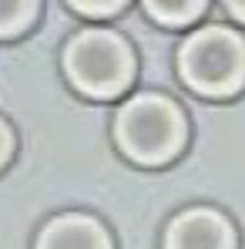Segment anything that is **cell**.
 I'll use <instances>...</instances> for the list:
<instances>
[{"label": "cell", "instance_id": "obj_2", "mask_svg": "<svg viewBox=\"0 0 245 249\" xmlns=\"http://www.w3.org/2000/svg\"><path fill=\"white\" fill-rule=\"evenodd\" d=\"M181 74L202 94H232L245 84V41L235 31L208 27L181 47Z\"/></svg>", "mask_w": 245, "mask_h": 249}, {"label": "cell", "instance_id": "obj_9", "mask_svg": "<svg viewBox=\"0 0 245 249\" xmlns=\"http://www.w3.org/2000/svg\"><path fill=\"white\" fill-rule=\"evenodd\" d=\"M7 155H10V131H7V124L0 122V165L7 162Z\"/></svg>", "mask_w": 245, "mask_h": 249}, {"label": "cell", "instance_id": "obj_3", "mask_svg": "<svg viewBox=\"0 0 245 249\" xmlns=\"http://www.w3.org/2000/svg\"><path fill=\"white\" fill-rule=\"evenodd\" d=\"M64 68H67L71 81L78 84L84 94L111 98L131 81L134 61H131L128 44L118 34H111V31H84V34H78L71 41L67 54H64Z\"/></svg>", "mask_w": 245, "mask_h": 249}, {"label": "cell", "instance_id": "obj_10", "mask_svg": "<svg viewBox=\"0 0 245 249\" xmlns=\"http://www.w3.org/2000/svg\"><path fill=\"white\" fill-rule=\"evenodd\" d=\"M225 7H229L239 20H245V0H225Z\"/></svg>", "mask_w": 245, "mask_h": 249}, {"label": "cell", "instance_id": "obj_6", "mask_svg": "<svg viewBox=\"0 0 245 249\" xmlns=\"http://www.w3.org/2000/svg\"><path fill=\"white\" fill-rule=\"evenodd\" d=\"M145 7L162 24H185L205 7V0H145Z\"/></svg>", "mask_w": 245, "mask_h": 249}, {"label": "cell", "instance_id": "obj_1", "mask_svg": "<svg viewBox=\"0 0 245 249\" xmlns=\"http://www.w3.org/2000/svg\"><path fill=\"white\" fill-rule=\"evenodd\" d=\"M185 142L181 111L158 94H141L124 105L118 115V145L145 165H158L171 159Z\"/></svg>", "mask_w": 245, "mask_h": 249}, {"label": "cell", "instance_id": "obj_7", "mask_svg": "<svg viewBox=\"0 0 245 249\" xmlns=\"http://www.w3.org/2000/svg\"><path fill=\"white\" fill-rule=\"evenodd\" d=\"M34 14V0H0V34L20 31Z\"/></svg>", "mask_w": 245, "mask_h": 249}, {"label": "cell", "instance_id": "obj_5", "mask_svg": "<svg viewBox=\"0 0 245 249\" xmlns=\"http://www.w3.org/2000/svg\"><path fill=\"white\" fill-rule=\"evenodd\" d=\"M37 249H111L104 229L87 215H64L44 229Z\"/></svg>", "mask_w": 245, "mask_h": 249}, {"label": "cell", "instance_id": "obj_8", "mask_svg": "<svg viewBox=\"0 0 245 249\" xmlns=\"http://www.w3.org/2000/svg\"><path fill=\"white\" fill-rule=\"evenodd\" d=\"M78 10L84 14H94V17H101V14H111V10H118L124 0H71Z\"/></svg>", "mask_w": 245, "mask_h": 249}, {"label": "cell", "instance_id": "obj_4", "mask_svg": "<svg viewBox=\"0 0 245 249\" xmlns=\"http://www.w3.org/2000/svg\"><path fill=\"white\" fill-rule=\"evenodd\" d=\"M168 249H232V226L218 212L192 209L171 222Z\"/></svg>", "mask_w": 245, "mask_h": 249}]
</instances>
